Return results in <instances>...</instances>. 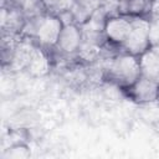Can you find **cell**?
<instances>
[{
	"mask_svg": "<svg viewBox=\"0 0 159 159\" xmlns=\"http://www.w3.org/2000/svg\"><path fill=\"white\" fill-rule=\"evenodd\" d=\"M106 71L111 80L124 87H129L142 76L138 56L127 52L111 57Z\"/></svg>",
	"mask_w": 159,
	"mask_h": 159,
	"instance_id": "1",
	"label": "cell"
},
{
	"mask_svg": "<svg viewBox=\"0 0 159 159\" xmlns=\"http://www.w3.org/2000/svg\"><path fill=\"white\" fill-rule=\"evenodd\" d=\"M132 30L122 43L124 52L140 56L147 50L150 48L149 39H148V30H149V19L139 17V16H130Z\"/></svg>",
	"mask_w": 159,
	"mask_h": 159,
	"instance_id": "2",
	"label": "cell"
},
{
	"mask_svg": "<svg viewBox=\"0 0 159 159\" xmlns=\"http://www.w3.org/2000/svg\"><path fill=\"white\" fill-rule=\"evenodd\" d=\"M62 27L63 25L57 15L55 14L41 15L35 39L43 47L56 46L60 34L62 31Z\"/></svg>",
	"mask_w": 159,
	"mask_h": 159,
	"instance_id": "3",
	"label": "cell"
},
{
	"mask_svg": "<svg viewBox=\"0 0 159 159\" xmlns=\"http://www.w3.org/2000/svg\"><path fill=\"white\" fill-rule=\"evenodd\" d=\"M132 99L138 103H149L159 98V82L140 76L133 84L128 87Z\"/></svg>",
	"mask_w": 159,
	"mask_h": 159,
	"instance_id": "4",
	"label": "cell"
},
{
	"mask_svg": "<svg viewBox=\"0 0 159 159\" xmlns=\"http://www.w3.org/2000/svg\"><path fill=\"white\" fill-rule=\"evenodd\" d=\"M130 30H132L130 19H128L127 16H114L107 20L103 31L107 37V41L122 46V43L128 37Z\"/></svg>",
	"mask_w": 159,
	"mask_h": 159,
	"instance_id": "5",
	"label": "cell"
},
{
	"mask_svg": "<svg viewBox=\"0 0 159 159\" xmlns=\"http://www.w3.org/2000/svg\"><path fill=\"white\" fill-rule=\"evenodd\" d=\"M82 40L83 37H82L81 27L76 24H70L62 27V31L60 34L56 46L63 53L72 55V53H77V50L82 43Z\"/></svg>",
	"mask_w": 159,
	"mask_h": 159,
	"instance_id": "6",
	"label": "cell"
},
{
	"mask_svg": "<svg viewBox=\"0 0 159 159\" xmlns=\"http://www.w3.org/2000/svg\"><path fill=\"white\" fill-rule=\"evenodd\" d=\"M140 75L145 78L159 82V56L153 50H147L144 53L138 56Z\"/></svg>",
	"mask_w": 159,
	"mask_h": 159,
	"instance_id": "7",
	"label": "cell"
},
{
	"mask_svg": "<svg viewBox=\"0 0 159 159\" xmlns=\"http://www.w3.org/2000/svg\"><path fill=\"white\" fill-rule=\"evenodd\" d=\"M26 70L34 76H41L48 71V58L42 50L34 48Z\"/></svg>",
	"mask_w": 159,
	"mask_h": 159,
	"instance_id": "8",
	"label": "cell"
},
{
	"mask_svg": "<svg viewBox=\"0 0 159 159\" xmlns=\"http://www.w3.org/2000/svg\"><path fill=\"white\" fill-rule=\"evenodd\" d=\"M128 4V16L147 17L150 12L152 0H127Z\"/></svg>",
	"mask_w": 159,
	"mask_h": 159,
	"instance_id": "9",
	"label": "cell"
},
{
	"mask_svg": "<svg viewBox=\"0 0 159 159\" xmlns=\"http://www.w3.org/2000/svg\"><path fill=\"white\" fill-rule=\"evenodd\" d=\"M101 50H102L101 46L94 45L92 42H88L86 40H82V43H81L80 48L77 50V55L80 58H82L87 62H91V61H94L99 57Z\"/></svg>",
	"mask_w": 159,
	"mask_h": 159,
	"instance_id": "10",
	"label": "cell"
},
{
	"mask_svg": "<svg viewBox=\"0 0 159 159\" xmlns=\"http://www.w3.org/2000/svg\"><path fill=\"white\" fill-rule=\"evenodd\" d=\"M70 10H71V12H72V15H73L75 24L78 25V26L83 25V24L91 17V15H92V12H93V9H92V7L86 6V5H82V4H80V2H77V1L72 5V7H71Z\"/></svg>",
	"mask_w": 159,
	"mask_h": 159,
	"instance_id": "11",
	"label": "cell"
},
{
	"mask_svg": "<svg viewBox=\"0 0 159 159\" xmlns=\"http://www.w3.org/2000/svg\"><path fill=\"white\" fill-rule=\"evenodd\" d=\"M148 39H149L150 47L159 45V17L158 19H149Z\"/></svg>",
	"mask_w": 159,
	"mask_h": 159,
	"instance_id": "12",
	"label": "cell"
},
{
	"mask_svg": "<svg viewBox=\"0 0 159 159\" xmlns=\"http://www.w3.org/2000/svg\"><path fill=\"white\" fill-rule=\"evenodd\" d=\"M159 17V0H152L150 12L148 19H158Z\"/></svg>",
	"mask_w": 159,
	"mask_h": 159,
	"instance_id": "13",
	"label": "cell"
},
{
	"mask_svg": "<svg viewBox=\"0 0 159 159\" xmlns=\"http://www.w3.org/2000/svg\"><path fill=\"white\" fill-rule=\"evenodd\" d=\"M76 1L80 2V4H82V5L89 6V7H92L93 10L97 9L98 6H101V4H102V0H76Z\"/></svg>",
	"mask_w": 159,
	"mask_h": 159,
	"instance_id": "14",
	"label": "cell"
},
{
	"mask_svg": "<svg viewBox=\"0 0 159 159\" xmlns=\"http://www.w3.org/2000/svg\"><path fill=\"white\" fill-rule=\"evenodd\" d=\"M7 15H9V10H7V9H5V7H1V20H0L1 29H4V27H5V25H6Z\"/></svg>",
	"mask_w": 159,
	"mask_h": 159,
	"instance_id": "15",
	"label": "cell"
},
{
	"mask_svg": "<svg viewBox=\"0 0 159 159\" xmlns=\"http://www.w3.org/2000/svg\"><path fill=\"white\" fill-rule=\"evenodd\" d=\"M150 50H153L158 56H159V45H155V46H152L150 47Z\"/></svg>",
	"mask_w": 159,
	"mask_h": 159,
	"instance_id": "16",
	"label": "cell"
}]
</instances>
